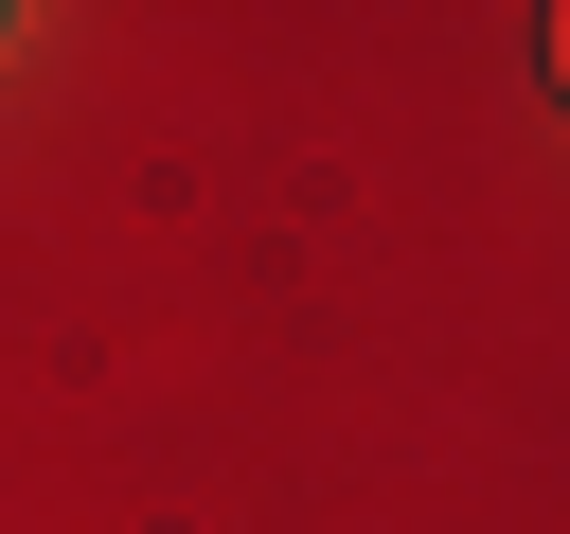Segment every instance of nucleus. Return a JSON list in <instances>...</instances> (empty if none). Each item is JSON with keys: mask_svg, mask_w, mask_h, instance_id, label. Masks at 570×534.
<instances>
[{"mask_svg": "<svg viewBox=\"0 0 570 534\" xmlns=\"http://www.w3.org/2000/svg\"><path fill=\"white\" fill-rule=\"evenodd\" d=\"M534 71H552V107H570V0H552V18H534Z\"/></svg>", "mask_w": 570, "mask_h": 534, "instance_id": "1", "label": "nucleus"}, {"mask_svg": "<svg viewBox=\"0 0 570 534\" xmlns=\"http://www.w3.org/2000/svg\"><path fill=\"white\" fill-rule=\"evenodd\" d=\"M0 36H18V18H0Z\"/></svg>", "mask_w": 570, "mask_h": 534, "instance_id": "2", "label": "nucleus"}]
</instances>
